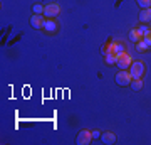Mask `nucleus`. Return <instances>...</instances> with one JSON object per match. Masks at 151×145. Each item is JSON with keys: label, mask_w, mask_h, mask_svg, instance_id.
I'll return each mask as SVG.
<instances>
[{"label": "nucleus", "mask_w": 151, "mask_h": 145, "mask_svg": "<svg viewBox=\"0 0 151 145\" xmlns=\"http://www.w3.org/2000/svg\"><path fill=\"white\" fill-rule=\"evenodd\" d=\"M91 135H92V138H101V132H99V130H94V132H91Z\"/></svg>", "instance_id": "18"}, {"label": "nucleus", "mask_w": 151, "mask_h": 145, "mask_svg": "<svg viewBox=\"0 0 151 145\" xmlns=\"http://www.w3.org/2000/svg\"><path fill=\"white\" fill-rule=\"evenodd\" d=\"M126 52V46L121 42H113V54H116V56H121V54Z\"/></svg>", "instance_id": "10"}, {"label": "nucleus", "mask_w": 151, "mask_h": 145, "mask_svg": "<svg viewBox=\"0 0 151 145\" xmlns=\"http://www.w3.org/2000/svg\"><path fill=\"white\" fill-rule=\"evenodd\" d=\"M114 81H116L119 86H129V85H131V81H133L129 69H121L118 74L114 76Z\"/></svg>", "instance_id": "1"}, {"label": "nucleus", "mask_w": 151, "mask_h": 145, "mask_svg": "<svg viewBox=\"0 0 151 145\" xmlns=\"http://www.w3.org/2000/svg\"><path fill=\"white\" fill-rule=\"evenodd\" d=\"M129 73L133 79H139L145 74V64L141 61H133V64L129 66Z\"/></svg>", "instance_id": "2"}, {"label": "nucleus", "mask_w": 151, "mask_h": 145, "mask_svg": "<svg viewBox=\"0 0 151 145\" xmlns=\"http://www.w3.org/2000/svg\"><path fill=\"white\" fill-rule=\"evenodd\" d=\"M101 142L106 145H113L116 142V135L113 132H106V133H101Z\"/></svg>", "instance_id": "8"}, {"label": "nucleus", "mask_w": 151, "mask_h": 145, "mask_svg": "<svg viewBox=\"0 0 151 145\" xmlns=\"http://www.w3.org/2000/svg\"><path fill=\"white\" fill-rule=\"evenodd\" d=\"M145 39L148 41V42H150V46H151V29H150V32H148V34L145 36Z\"/></svg>", "instance_id": "19"}, {"label": "nucleus", "mask_w": 151, "mask_h": 145, "mask_svg": "<svg viewBox=\"0 0 151 145\" xmlns=\"http://www.w3.org/2000/svg\"><path fill=\"white\" fill-rule=\"evenodd\" d=\"M118 59H116V66L121 68V69H129V66L133 64V59H131V56L128 52L121 54V56H116Z\"/></svg>", "instance_id": "3"}, {"label": "nucleus", "mask_w": 151, "mask_h": 145, "mask_svg": "<svg viewBox=\"0 0 151 145\" xmlns=\"http://www.w3.org/2000/svg\"><path fill=\"white\" fill-rule=\"evenodd\" d=\"M44 31L49 32V34L57 32V22H55L54 19H47V20H45V26H44Z\"/></svg>", "instance_id": "7"}, {"label": "nucleus", "mask_w": 151, "mask_h": 145, "mask_svg": "<svg viewBox=\"0 0 151 145\" xmlns=\"http://www.w3.org/2000/svg\"><path fill=\"white\" fill-rule=\"evenodd\" d=\"M131 88H133V90H134V91H139V90H143V79H133L131 81Z\"/></svg>", "instance_id": "12"}, {"label": "nucleus", "mask_w": 151, "mask_h": 145, "mask_svg": "<svg viewBox=\"0 0 151 145\" xmlns=\"http://www.w3.org/2000/svg\"><path fill=\"white\" fill-rule=\"evenodd\" d=\"M139 22H141V24L151 22V9H141V12H139Z\"/></svg>", "instance_id": "9"}, {"label": "nucleus", "mask_w": 151, "mask_h": 145, "mask_svg": "<svg viewBox=\"0 0 151 145\" xmlns=\"http://www.w3.org/2000/svg\"><path fill=\"white\" fill-rule=\"evenodd\" d=\"M45 15L44 14H34L32 17H30V26L34 27V29H44V26H45Z\"/></svg>", "instance_id": "5"}, {"label": "nucleus", "mask_w": 151, "mask_h": 145, "mask_svg": "<svg viewBox=\"0 0 151 145\" xmlns=\"http://www.w3.org/2000/svg\"><path fill=\"white\" fill-rule=\"evenodd\" d=\"M116 59H118L116 54H106V56H104V61H106L108 64H116Z\"/></svg>", "instance_id": "14"}, {"label": "nucleus", "mask_w": 151, "mask_h": 145, "mask_svg": "<svg viewBox=\"0 0 151 145\" xmlns=\"http://www.w3.org/2000/svg\"><path fill=\"white\" fill-rule=\"evenodd\" d=\"M141 39H143V36H141V34L138 32L136 29H133V31L129 32V41H133V42H138V41H141Z\"/></svg>", "instance_id": "13"}, {"label": "nucleus", "mask_w": 151, "mask_h": 145, "mask_svg": "<svg viewBox=\"0 0 151 145\" xmlns=\"http://www.w3.org/2000/svg\"><path fill=\"white\" fill-rule=\"evenodd\" d=\"M91 140H92L91 132H89V130H81V132L77 133L76 144H77V145H87V144H91Z\"/></svg>", "instance_id": "6"}, {"label": "nucleus", "mask_w": 151, "mask_h": 145, "mask_svg": "<svg viewBox=\"0 0 151 145\" xmlns=\"http://www.w3.org/2000/svg\"><path fill=\"white\" fill-rule=\"evenodd\" d=\"M136 4L141 9H151V0H136Z\"/></svg>", "instance_id": "15"}, {"label": "nucleus", "mask_w": 151, "mask_h": 145, "mask_svg": "<svg viewBox=\"0 0 151 145\" xmlns=\"http://www.w3.org/2000/svg\"><path fill=\"white\" fill-rule=\"evenodd\" d=\"M136 31H138V32H139V34H141V36H143V37H145L146 34L150 32V27H146V26H145V24H141V26H139V27H136Z\"/></svg>", "instance_id": "16"}, {"label": "nucleus", "mask_w": 151, "mask_h": 145, "mask_svg": "<svg viewBox=\"0 0 151 145\" xmlns=\"http://www.w3.org/2000/svg\"><path fill=\"white\" fill-rule=\"evenodd\" d=\"M150 47H151L150 42H148V41H146L145 37L141 39V41H138V42H136V49H138L139 52H143V51H148Z\"/></svg>", "instance_id": "11"}, {"label": "nucleus", "mask_w": 151, "mask_h": 145, "mask_svg": "<svg viewBox=\"0 0 151 145\" xmlns=\"http://www.w3.org/2000/svg\"><path fill=\"white\" fill-rule=\"evenodd\" d=\"M60 14V7L59 4H47V5L44 7V15L47 17V19H54Z\"/></svg>", "instance_id": "4"}, {"label": "nucleus", "mask_w": 151, "mask_h": 145, "mask_svg": "<svg viewBox=\"0 0 151 145\" xmlns=\"http://www.w3.org/2000/svg\"><path fill=\"white\" fill-rule=\"evenodd\" d=\"M44 7H45V5H40V4H35V5L32 7L34 14H44Z\"/></svg>", "instance_id": "17"}]
</instances>
